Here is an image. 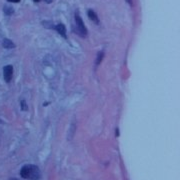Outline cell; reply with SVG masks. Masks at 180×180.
Listing matches in <instances>:
<instances>
[{
  "label": "cell",
  "instance_id": "1",
  "mask_svg": "<svg viewBox=\"0 0 180 180\" xmlns=\"http://www.w3.org/2000/svg\"><path fill=\"white\" fill-rule=\"evenodd\" d=\"M20 175L22 178L28 180H38L40 178V170L36 165L26 164L20 170Z\"/></svg>",
  "mask_w": 180,
  "mask_h": 180
},
{
  "label": "cell",
  "instance_id": "2",
  "mask_svg": "<svg viewBox=\"0 0 180 180\" xmlns=\"http://www.w3.org/2000/svg\"><path fill=\"white\" fill-rule=\"evenodd\" d=\"M75 23H76V31L80 36L85 37L87 35V29H86L84 22L82 21V18L80 17L79 13L77 12L75 14Z\"/></svg>",
  "mask_w": 180,
  "mask_h": 180
},
{
  "label": "cell",
  "instance_id": "3",
  "mask_svg": "<svg viewBox=\"0 0 180 180\" xmlns=\"http://www.w3.org/2000/svg\"><path fill=\"white\" fill-rule=\"evenodd\" d=\"M13 76V67L12 65H6L3 68V77L6 82H10Z\"/></svg>",
  "mask_w": 180,
  "mask_h": 180
},
{
  "label": "cell",
  "instance_id": "4",
  "mask_svg": "<svg viewBox=\"0 0 180 180\" xmlns=\"http://www.w3.org/2000/svg\"><path fill=\"white\" fill-rule=\"evenodd\" d=\"M55 29L56 31L58 32L61 36L63 37V38H66V28H65V26L63 24H58L55 26Z\"/></svg>",
  "mask_w": 180,
  "mask_h": 180
},
{
  "label": "cell",
  "instance_id": "5",
  "mask_svg": "<svg viewBox=\"0 0 180 180\" xmlns=\"http://www.w3.org/2000/svg\"><path fill=\"white\" fill-rule=\"evenodd\" d=\"M87 15H88V17L90 18V20H92L93 22H95V23H96V24H98V23H99V20H98V16H97V14L95 13L94 11L92 10V9H89V10H88Z\"/></svg>",
  "mask_w": 180,
  "mask_h": 180
},
{
  "label": "cell",
  "instance_id": "6",
  "mask_svg": "<svg viewBox=\"0 0 180 180\" xmlns=\"http://www.w3.org/2000/svg\"><path fill=\"white\" fill-rule=\"evenodd\" d=\"M2 45H3L4 48L6 49H12L15 47V44L13 43L12 40H10V39H4L3 41H2Z\"/></svg>",
  "mask_w": 180,
  "mask_h": 180
},
{
  "label": "cell",
  "instance_id": "7",
  "mask_svg": "<svg viewBox=\"0 0 180 180\" xmlns=\"http://www.w3.org/2000/svg\"><path fill=\"white\" fill-rule=\"evenodd\" d=\"M3 11L6 15H11V14H13V12H14V9H13V7L5 5L3 7Z\"/></svg>",
  "mask_w": 180,
  "mask_h": 180
},
{
  "label": "cell",
  "instance_id": "8",
  "mask_svg": "<svg viewBox=\"0 0 180 180\" xmlns=\"http://www.w3.org/2000/svg\"><path fill=\"white\" fill-rule=\"evenodd\" d=\"M103 56H104V53L102 52H98V54H97V58H96V62H95V64H96V66L97 65H99V63L102 61V58H103Z\"/></svg>",
  "mask_w": 180,
  "mask_h": 180
},
{
  "label": "cell",
  "instance_id": "9",
  "mask_svg": "<svg viewBox=\"0 0 180 180\" xmlns=\"http://www.w3.org/2000/svg\"><path fill=\"white\" fill-rule=\"evenodd\" d=\"M21 108H22V110H27V107H26V104H25V101H21Z\"/></svg>",
  "mask_w": 180,
  "mask_h": 180
},
{
  "label": "cell",
  "instance_id": "10",
  "mask_svg": "<svg viewBox=\"0 0 180 180\" xmlns=\"http://www.w3.org/2000/svg\"><path fill=\"white\" fill-rule=\"evenodd\" d=\"M7 1L8 2H14V3H18L20 0H7Z\"/></svg>",
  "mask_w": 180,
  "mask_h": 180
},
{
  "label": "cell",
  "instance_id": "11",
  "mask_svg": "<svg viewBox=\"0 0 180 180\" xmlns=\"http://www.w3.org/2000/svg\"><path fill=\"white\" fill-rule=\"evenodd\" d=\"M53 0H45V2L46 3H51V2H52Z\"/></svg>",
  "mask_w": 180,
  "mask_h": 180
},
{
  "label": "cell",
  "instance_id": "12",
  "mask_svg": "<svg viewBox=\"0 0 180 180\" xmlns=\"http://www.w3.org/2000/svg\"><path fill=\"white\" fill-rule=\"evenodd\" d=\"M126 1H127L129 4H132V0H126Z\"/></svg>",
  "mask_w": 180,
  "mask_h": 180
},
{
  "label": "cell",
  "instance_id": "13",
  "mask_svg": "<svg viewBox=\"0 0 180 180\" xmlns=\"http://www.w3.org/2000/svg\"><path fill=\"white\" fill-rule=\"evenodd\" d=\"M33 1H34V2H39L40 0H33Z\"/></svg>",
  "mask_w": 180,
  "mask_h": 180
},
{
  "label": "cell",
  "instance_id": "14",
  "mask_svg": "<svg viewBox=\"0 0 180 180\" xmlns=\"http://www.w3.org/2000/svg\"><path fill=\"white\" fill-rule=\"evenodd\" d=\"M10 180H17L16 178H10Z\"/></svg>",
  "mask_w": 180,
  "mask_h": 180
}]
</instances>
